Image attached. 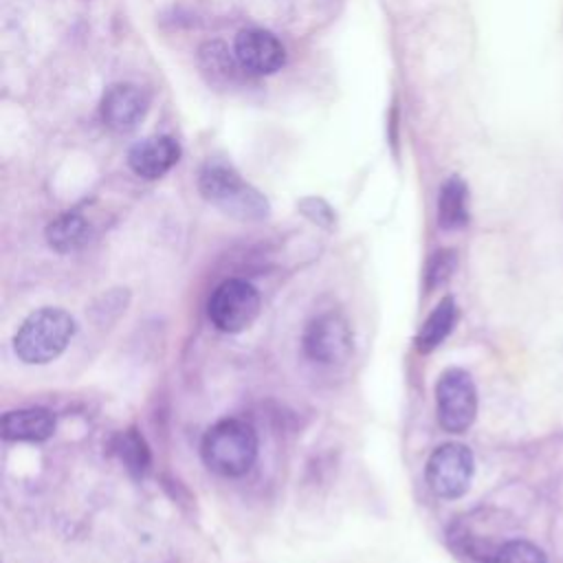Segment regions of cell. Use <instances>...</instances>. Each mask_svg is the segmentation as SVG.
<instances>
[{"label":"cell","instance_id":"6da1fadb","mask_svg":"<svg viewBox=\"0 0 563 563\" xmlns=\"http://www.w3.org/2000/svg\"><path fill=\"white\" fill-rule=\"evenodd\" d=\"M198 189L205 200L227 216L244 222H255L268 216V200L251 187L231 165L209 161L198 176Z\"/></svg>","mask_w":563,"mask_h":563},{"label":"cell","instance_id":"7a4b0ae2","mask_svg":"<svg viewBox=\"0 0 563 563\" xmlns=\"http://www.w3.org/2000/svg\"><path fill=\"white\" fill-rule=\"evenodd\" d=\"M75 319L70 312L44 306L31 312L13 336V350L20 361L29 365H44L55 361L75 336Z\"/></svg>","mask_w":563,"mask_h":563},{"label":"cell","instance_id":"3957f363","mask_svg":"<svg viewBox=\"0 0 563 563\" xmlns=\"http://www.w3.org/2000/svg\"><path fill=\"white\" fill-rule=\"evenodd\" d=\"M200 455L205 464L224 477H240L257 460V433L240 418L218 420L202 438Z\"/></svg>","mask_w":563,"mask_h":563},{"label":"cell","instance_id":"277c9868","mask_svg":"<svg viewBox=\"0 0 563 563\" xmlns=\"http://www.w3.org/2000/svg\"><path fill=\"white\" fill-rule=\"evenodd\" d=\"M260 314V292L257 288L240 277L224 279L216 286L207 303L209 321L227 334L242 332Z\"/></svg>","mask_w":563,"mask_h":563},{"label":"cell","instance_id":"5b68a950","mask_svg":"<svg viewBox=\"0 0 563 563\" xmlns=\"http://www.w3.org/2000/svg\"><path fill=\"white\" fill-rule=\"evenodd\" d=\"M438 422L449 433H464L477 416V389L468 372L451 367L435 383Z\"/></svg>","mask_w":563,"mask_h":563},{"label":"cell","instance_id":"8992f818","mask_svg":"<svg viewBox=\"0 0 563 563\" xmlns=\"http://www.w3.org/2000/svg\"><path fill=\"white\" fill-rule=\"evenodd\" d=\"M301 347L303 354L314 363L339 365L352 354V328L341 312H321L308 321L301 334Z\"/></svg>","mask_w":563,"mask_h":563},{"label":"cell","instance_id":"52a82bcc","mask_svg":"<svg viewBox=\"0 0 563 563\" xmlns=\"http://www.w3.org/2000/svg\"><path fill=\"white\" fill-rule=\"evenodd\" d=\"M473 471L475 460L471 449L460 442H446L429 455L424 466V479L438 497L457 499L468 490Z\"/></svg>","mask_w":563,"mask_h":563},{"label":"cell","instance_id":"ba28073f","mask_svg":"<svg viewBox=\"0 0 563 563\" xmlns=\"http://www.w3.org/2000/svg\"><path fill=\"white\" fill-rule=\"evenodd\" d=\"M233 53L251 77L273 75L286 62L284 44L266 29H242L233 40Z\"/></svg>","mask_w":563,"mask_h":563},{"label":"cell","instance_id":"9c48e42d","mask_svg":"<svg viewBox=\"0 0 563 563\" xmlns=\"http://www.w3.org/2000/svg\"><path fill=\"white\" fill-rule=\"evenodd\" d=\"M150 108L145 90L134 84H114L110 86L99 106L101 121L114 134H128L139 128Z\"/></svg>","mask_w":563,"mask_h":563},{"label":"cell","instance_id":"30bf717a","mask_svg":"<svg viewBox=\"0 0 563 563\" xmlns=\"http://www.w3.org/2000/svg\"><path fill=\"white\" fill-rule=\"evenodd\" d=\"M178 158H180V145L176 143V139L167 134L143 139L136 145H132L128 152L130 169L145 180H156L165 176L178 163Z\"/></svg>","mask_w":563,"mask_h":563},{"label":"cell","instance_id":"8fae6325","mask_svg":"<svg viewBox=\"0 0 563 563\" xmlns=\"http://www.w3.org/2000/svg\"><path fill=\"white\" fill-rule=\"evenodd\" d=\"M4 440L11 442H42L55 431V416L42 407H26L7 411L0 420Z\"/></svg>","mask_w":563,"mask_h":563},{"label":"cell","instance_id":"7c38bea8","mask_svg":"<svg viewBox=\"0 0 563 563\" xmlns=\"http://www.w3.org/2000/svg\"><path fill=\"white\" fill-rule=\"evenodd\" d=\"M198 62L202 73L207 75L209 84H235L242 75H246L235 59V53L229 51L222 42L213 40L200 46L198 51Z\"/></svg>","mask_w":563,"mask_h":563},{"label":"cell","instance_id":"4fadbf2b","mask_svg":"<svg viewBox=\"0 0 563 563\" xmlns=\"http://www.w3.org/2000/svg\"><path fill=\"white\" fill-rule=\"evenodd\" d=\"M438 222L446 231L462 229L468 222V189L460 176L446 178L440 187Z\"/></svg>","mask_w":563,"mask_h":563},{"label":"cell","instance_id":"5bb4252c","mask_svg":"<svg viewBox=\"0 0 563 563\" xmlns=\"http://www.w3.org/2000/svg\"><path fill=\"white\" fill-rule=\"evenodd\" d=\"M88 238H90V224L77 211H66L46 227V242L57 253L77 251L88 242Z\"/></svg>","mask_w":563,"mask_h":563},{"label":"cell","instance_id":"9a60e30c","mask_svg":"<svg viewBox=\"0 0 563 563\" xmlns=\"http://www.w3.org/2000/svg\"><path fill=\"white\" fill-rule=\"evenodd\" d=\"M455 319H457V306L451 297H444L418 330V336H416L418 352L435 350L453 330Z\"/></svg>","mask_w":563,"mask_h":563},{"label":"cell","instance_id":"2e32d148","mask_svg":"<svg viewBox=\"0 0 563 563\" xmlns=\"http://www.w3.org/2000/svg\"><path fill=\"white\" fill-rule=\"evenodd\" d=\"M117 453L121 462L132 471V473H145L150 466V451L145 440L134 431L128 429L125 433L119 435L117 440Z\"/></svg>","mask_w":563,"mask_h":563},{"label":"cell","instance_id":"e0dca14e","mask_svg":"<svg viewBox=\"0 0 563 563\" xmlns=\"http://www.w3.org/2000/svg\"><path fill=\"white\" fill-rule=\"evenodd\" d=\"M488 563H548L541 548L526 539H510L501 543L490 556Z\"/></svg>","mask_w":563,"mask_h":563},{"label":"cell","instance_id":"ac0fdd59","mask_svg":"<svg viewBox=\"0 0 563 563\" xmlns=\"http://www.w3.org/2000/svg\"><path fill=\"white\" fill-rule=\"evenodd\" d=\"M455 264H457V257H455L453 251H446V249H444V251L433 253V257H431L429 264H427V273H424V277H427V288H435V286L444 284V282L453 275Z\"/></svg>","mask_w":563,"mask_h":563},{"label":"cell","instance_id":"d6986e66","mask_svg":"<svg viewBox=\"0 0 563 563\" xmlns=\"http://www.w3.org/2000/svg\"><path fill=\"white\" fill-rule=\"evenodd\" d=\"M299 209L303 216H308L312 222H317L321 227H332V222H334V213H332L330 205L321 198H303L299 202Z\"/></svg>","mask_w":563,"mask_h":563}]
</instances>
